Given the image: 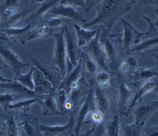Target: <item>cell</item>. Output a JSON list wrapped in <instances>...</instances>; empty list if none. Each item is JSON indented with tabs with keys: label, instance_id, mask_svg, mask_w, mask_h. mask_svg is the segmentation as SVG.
<instances>
[{
	"label": "cell",
	"instance_id": "6da1fadb",
	"mask_svg": "<svg viewBox=\"0 0 158 136\" xmlns=\"http://www.w3.org/2000/svg\"><path fill=\"white\" fill-rule=\"evenodd\" d=\"M131 4L127 0H102L96 7V17L83 23V27L100 23L109 32L118 19L131 10Z\"/></svg>",
	"mask_w": 158,
	"mask_h": 136
},
{
	"label": "cell",
	"instance_id": "7a4b0ae2",
	"mask_svg": "<svg viewBox=\"0 0 158 136\" xmlns=\"http://www.w3.org/2000/svg\"><path fill=\"white\" fill-rule=\"evenodd\" d=\"M64 33V28H61L52 34L55 38V49L52 62L60 70L63 77L65 75L67 72L66 46Z\"/></svg>",
	"mask_w": 158,
	"mask_h": 136
},
{
	"label": "cell",
	"instance_id": "3957f363",
	"mask_svg": "<svg viewBox=\"0 0 158 136\" xmlns=\"http://www.w3.org/2000/svg\"><path fill=\"white\" fill-rule=\"evenodd\" d=\"M33 66L38 68L46 77V78L52 84L55 90L59 86L63 77L60 70L52 62L40 57H31L30 59Z\"/></svg>",
	"mask_w": 158,
	"mask_h": 136
},
{
	"label": "cell",
	"instance_id": "277c9868",
	"mask_svg": "<svg viewBox=\"0 0 158 136\" xmlns=\"http://www.w3.org/2000/svg\"><path fill=\"white\" fill-rule=\"evenodd\" d=\"M0 56L5 65L15 75L20 74L23 67L30 66V63L22 62L5 41H0Z\"/></svg>",
	"mask_w": 158,
	"mask_h": 136
},
{
	"label": "cell",
	"instance_id": "5b68a950",
	"mask_svg": "<svg viewBox=\"0 0 158 136\" xmlns=\"http://www.w3.org/2000/svg\"><path fill=\"white\" fill-rule=\"evenodd\" d=\"M99 29V41L102 48L105 53L107 61L112 69L115 67L117 61V48L113 41L107 34V30L101 26Z\"/></svg>",
	"mask_w": 158,
	"mask_h": 136
},
{
	"label": "cell",
	"instance_id": "8992f818",
	"mask_svg": "<svg viewBox=\"0 0 158 136\" xmlns=\"http://www.w3.org/2000/svg\"><path fill=\"white\" fill-rule=\"evenodd\" d=\"M86 46L88 50L87 54L99 66L104 70H107V57L99 41V29H98L96 36L88 43Z\"/></svg>",
	"mask_w": 158,
	"mask_h": 136
},
{
	"label": "cell",
	"instance_id": "52a82bcc",
	"mask_svg": "<svg viewBox=\"0 0 158 136\" xmlns=\"http://www.w3.org/2000/svg\"><path fill=\"white\" fill-rule=\"evenodd\" d=\"M120 20L123 26L122 48L123 51H126L131 45L139 43L146 32H140L125 19L121 18Z\"/></svg>",
	"mask_w": 158,
	"mask_h": 136
},
{
	"label": "cell",
	"instance_id": "ba28073f",
	"mask_svg": "<svg viewBox=\"0 0 158 136\" xmlns=\"http://www.w3.org/2000/svg\"><path fill=\"white\" fill-rule=\"evenodd\" d=\"M0 88H4L11 90L18 98H35L36 101L40 99L43 95H39L35 92L34 90H30L25 86L23 85L15 79H11L9 82H1Z\"/></svg>",
	"mask_w": 158,
	"mask_h": 136
},
{
	"label": "cell",
	"instance_id": "9c48e42d",
	"mask_svg": "<svg viewBox=\"0 0 158 136\" xmlns=\"http://www.w3.org/2000/svg\"><path fill=\"white\" fill-rule=\"evenodd\" d=\"M64 30V36L66 46V60L67 62V73L70 71L77 65L80 57H78L77 46L67 26H65Z\"/></svg>",
	"mask_w": 158,
	"mask_h": 136
},
{
	"label": "cell",
	"instance_id": "30bf717a",
	"mask_svg": "<svg viewBox=\"0 0 158 136\" xmlns=\"http://www.w3.org/2000/svg\"><path fill=\"white\" fill-rule=\"evenodd\" d=\"M75 125V116L72 115L65 125H47L40 124L42 135H66L73 132Z\"/></svg>",
	"mask_w": 158,
	"mask_h": 136
},
{
	"label": "cell",
	"instance_id": "8fae6325",
	"mask_svg": "<svg viewBox=\"0 0 158 136\" xmlns=\"http://www.w3.org/2000/svg\"><path fill=\"white\" fill-rule=\"evenodd\" d=\"M33 90L39 95H43L55 91L52 84L46 78L43 74L36 67L33 66Z\"/></svg>",
	"mask_w": 158,
	"mask_h": 136
},
{
	"label": "cell",
	"instance_id": "7c38bea8",
	"mask_svg": "<svg viewBox=\"0 0 158 136\" xmlns=\"http://www.w3.org/2000/svg\"><path fill=\"white\" fill-rule=\"evenodd\" d=\"M94 103L93 96V91H90L86 96L84 102L80 108L77 118L75 117V125L73 129V132L75 135H78L80 129L85 122V120L88 113L94 110L92 108L94 107Z\"/></svg>",
	"mask_w": 158,
	"mask_h": 136
},
{
	"label": "cell",
	"instance_id": "4fadbf2b",
	"mask_svg": "<svg viewBox=\"0 0 158 136\" xmlns=\"http://www.w3.org/2000/svg\"><path fill=\"white\" fill-rule=\"evenodd\" d=\"M48 14L61 16L70 20H73L75 22H80L85 23L88 22L83 16L75 9V7L63 5L58 3L52 7L48 12Z\"/></svg>",
	"mask_w": 158,
	"mask_h": 136
},
{
	"label": "cell",
	"instance_id": "5bb4252c",
	"mask_svg": "<svg viewBox=\"0 0 158 136\" xmlns=\"http://www.w3.org/2000/svg\"><path fill=\"white\" fill-rule=\"evenodd\" d=\"M143 16L148 21L149 23V31L146 32V33L142 38L140 41L141 43L131 49V51L132 52H141V51L158 45V34L156 32V29L154 27V24L152 23L150 19L144 15Z\"/></svg>",
	"mask_w": 158,
	"mask_h": 136
},
{
	"label": "cell",
	"instance_id": "9a60e30c",
	"mask_svg": "<svg viewBox=\"0 0 158 136\" xmlns=\"http://www.w3.org/2000/svg\"><path fill=\"white\" fill-rule=\"evenodd\" d=\"M20 126L27 135H42L38 119L35 116L23 112L20 115Z\"/></svg>",
	"mask_w": 158,
	"mask_h": 136
},
{
	"label": "cell",
	"instance_id": "2e32d148",
	"mask_svg": "<svg viewBox=\"0 0 158 136\" xmlns=\"http://www.w3.org/2000/svg\"><path fill=\"white\" fill-rule=\"evenodd\" d=\"M52 29L53 28L48 26L44 21H40L34 28H31L19 40L22 45H25L26 42L28 41L38 38H46L51 35L52 32Z\"/></svg>",
	"mask_w": 158,
	"mask_h": 136
},
{
	"label": "cell",
	"instance_id": "e0dca14e",
	"mask_svg": "<svg viewBox=\"0 0 158 136\" xmlns=\"http://www.w3.org/2000/svg\"><path fill=\"white\" fill-rule=\"evenodd\" d=\"M17 111L7 109L2 116V127L0 134L6 135H19V129L16 121Z\"/></svg>",
	"mask_w": 158,
	"mask_h": 136
},
{
	"label": "cell",
	"instance_id": "ac0fdd59",
	"mask_svg": "<svg viewBox=\"0 0 158 136\" xmlns=\"http://www.w3.org/2000/svg\"><path fill=\"white\" fill-rule=\"evenodd\" d=\"M42 108V114L44 116H52L54 115H61L58 109L54 97V91L43 95L37 100Z\"/></svg>",
	"mask_w": 158,
	"mask_h": 136
},
{
	"label": "cell",
	"instance_id": "d6986e66",
	"mask_svg": "<svg viewBox=\"0 0 158 136\" xmlns=\"http://www.w3.org/2000/svg\"><path fill=\"white\" fill-rule=\"evenodd\" d=\"M157 108L158 101H151L138 106L134 112V122L143 126L146 120Z\"/></svg>",
	"mask_w": 158,
	"mask_h": 136
},
{
	"label": "cell",
	"instance_id": "ffe728a7",
	"mask_svg": "<svg viewBox=\"0 0 158 136\" xmlns=\"http://www.w3.org/2000/svg\"><path fill=\"white\" fill-rule=\"evenodd\" d=\"M82 71V58L80 57L77 65L70 71L66 73L63 79L60 82L57 88L65 89L67 93L70 91L71 85L75 82L80 80Z\"/></svg>",
	"mask_w": 158,
	"mask_h": 136
},
{
	"label": "cell",
	"instance_id": "44dd1931",
	"mask_svg": "<svg viewBox=\"0 0 158 136\" xmlns=\"http://www.w3.org/2000/svg\"><path fill=\"white\" fill-rule=\"evenodd\" d=\"M60 0H45L40 3H38L37 7L33 9L30 14H29L25 19V20H41L48 11L57 4Z\"/></svg>",
	"mask_w": 158,
	"mask_h": 136
},
{
	"label": "cell",
	"instance_id": "7402d4cb",
	"mask_svg": "<svg viewBox=\"0 0 158 136\" xmlns=\"http://www.w3.org/2000/svg\"><path fill=\"white\" fill-rule=\"evenodd\" d=\"M93 96L96 109L105 113L110 108V101L100 87H95L93 91Z\"/></svg>",
	"mask_w": 158,
	"mask_h": 136
},
{
	"label": "cell",
	"instance_id": "603a6c76",
	"mask_svg": "<svg viewBox=\"0 0 158 136\" xmlns=\"http://www.w3.org/2000/svg\"><path fill=\"white\" fill-rule=\"evenodd\" d=\"M77 38V45L78 47L86 46L88 43L96 36V30H88L85 27H80L77 23L73 25Z\"/></svg>",
	"mask_w": 158,
	"mask_h": 136
},
{
	"label": "cell",
	"instance_id": "cb8c5ba5",
	"mask_svg": "<svg viewBox=\"0 0 158 136\" xmlns=\"http://www.w3.org/2000/svg\"><path fill=\"white\" fill-rule=\"evenodd\" d=\"M156 85V82L154 80H152L151 79L144 82L140 87V88L137 90L136 94L134 95L133 98L132 99V101L130 103V105L128 106L127 112L125 113V114H128L130 112V111L132 109V108L136 105L138 100H139L144 95L151 91L155 88Z\"/></svg>",
	"mask_w": 158,
	"mask_h": 136
},
{
	"label": "cell",
	"instance_id": "d4e9b609",
	"mask_svg": "<svg viewBox=\"0 0 158 136\" xmlns=\"http://www.w3.org/2000/svg\"><path fill=\"white\" fill-rule=\"evenodd\" d=\"M31 25L28 24L27 26L23 27H19L16 26H7L1 27L0 31L3 35L14 39L15 41L19 40L25 33L31 29Z\"/></svg>",
	"mask_w": 158,
	"mask_h": 136
},
{
	"label": "cell",
	"instance_id": "484cf974",
	"mask_svg": "<svg viewBox=\"0 0 158 136\" xmlns=\"http://www.w3.org/2000/svg\"><path fill=\"white\" fill-rule=\"evenodd\" d=\"M32 10L33 9H29L28 7L24 8L23 7H22L21 9L14 13L13 15L9 17L4 22H3L1 24V27L15 26L16 24L20 23L23 20H25L27 15L31 13Z\"/></svg>",
	"mask_w": 158,
	"mask_h": 136
},
{
	"label": "cell",
	"instance_id": "4316f807",
	"mask_svg": "<svg viewBox=\"0 0 158 136\" xmlns=\"http://www.w3.org/2000/svg\"><path fill=\"white\" fill-rule=\"evenodd\" d=\"M131 95V90L129 86L124 82L120 83L118 88V100L120 109L122 111H125V107Z\"/></svg>",
	"mask_w": 158,
	"mask_h": 136
},
{
	"label": "cell",
	"instance_id": "83f0119b",
	"mask_svg": "<svg viewBox=\"0 0 158 136\" xmlns=\"http://www.w3.org/2000/svg\"><path fill=\"white\" fill-rule=\"evenodd\" d=\"M121 123L117 114L113 116L112 119L107 124L106 127V134L107 135L118 136L120 134Z\"/></svg>",
	"mask_w": 158,
	"mask_h": 136
},
{
	"label": "cell",
	"instance_id": "f1b7e54d",
	"mask_svg": "<svg viewBox=\"0 0 158 136\" xmlns=\"http://www.w3.org/2000/svg\"><path fill=\"white\" fill-rule=\"evenodd\" d=\"M36 102L35 98H25V100L19 101L15 103H10L8 109H13L16 111L21 110L23 112H28L30 109L31 106Z\"/></svg>",
	"mask_w": 158,
	"mask_h": 136
},
{
	"label": "cell",
	"instance_id": "f546056e",
	"mask_svg": "<svg viewBox=\"0 0 158 136\" xmlns=\"http://www.w3.org/2000/svg\"><path fill=\"white\" fill-rule=\"evenodd\" d=\"M134 76L138 80H149L154 77H158V72L148 68L138 67L135 69Z\"/></svg>",
	"mask_w": 158,
	"mask_h": 136
},
{
	"label": "cell",
	"instance_id": "4dcf8cb0",
	"mask_svg": "<svg viewBox=\"0 0 158 136\" xmlns=\"http://www.w3.org/2000/svg\"><path fill=\"white\" fill-rule=\"evenodd\" d=\"M14 79L23 85L33 90L34 84L33 80V66H31L30 70L27 73L25 74H22L21 73L17 74Z\"/></svg>",
	"mask_w": 158,
	"mask_h": 136
},
{
	"label": "cell",
	"instance_id": "1f68e13d",
	"mask_svg": "<svg viewBox=\"0 0 158 136\" xmlns=\"http://www.w3.org/2000/svg\"><path fill=\"white\" fill-rule=\"evenodd\" d=\"M57 92L54 95V97L57 103L58 109L61 115L65 114L64 105L68 99V93L64 88H57Z\"/></svg>",
	"mask_w": 158,
	"mask_h": 136
},
{
	"label": "cell",
	"instance_id": "d6a6232c",
	"mask_svg": "<svg viewBox=\"0 0 158 136\" xmlns=\"http://www.w3.org/2000/svg\"><path fill=\"white\" fill-rule=\"evenodd\" d=\"M122 132L124 135H139L141 134L143 126L133 123L132 124H123Z\"/></svg>",
	"mask_w": 158,
	"mask_h": 136
},
{
	"label": "cell",
	"instance_id": "836d02e7",
	"mask_svg": "<svg viewBox=\"0 0 158 136\" xmlns=\"http://www.w3.org/2000/svg\"><path fill=\"white\" fill-rule=\"evenodd\" d=\"M69 20H70V19L61 17V16L55 15L54 17L47 18L45 20L44 19L43 21L49 27L52 28H57L61 27L64 24V23Z\"/></svg>",
	"mask_w": 158,
	"mask_h": 136
},
{
	"label": "cell",
	"instance_id": "e575fe53",
	"mask_svg": "<svg viewBox=\"0 0 158 136\" xmlns=\"http://www.w3.org/2000/svg\"><path fill=\"white\" fill-rule=\"evenodd\" d=\"M17 98L18 97L15 94L10 93H0V106L3 108L4 112L8 109L9 104Z\"/></svg>",
	"mask_w": 158,
	"mask_h": 136
},
{
	"label": "cell",
	"instance_id": "d590c367",
	"mask_svg": "<svg viewBox=\"0 0 158 136\" xmlns=\"http://www.w3.org/2000/svg\"><path fill=\"white\" fill-rule=\"evenodd\" d=\"M110 79V74L107 70L101 71L97 73L95 75L96 81L100 85L102 88H107L109 86Z\"/></svg>",
	"mask_w": 158,
	"mask_h": 136
},
{
	"label": "cell",
	"instance_id": "8d00e7d4",
	"mask_svg": "<svg viewBox=\"0 0 158 136\" xmlns=\"http://www.w3.org/2000/svg\"><path fill=\"white\" fill-rule=\"evenodd\" d=\"M84 62L86 71L91 75L96 74L98 70V64L87 53L84 57Z\"/></svg>",
	"mask_w": 158,
	"mask_h": 136
},
{
	"label": "cell",
	"instance_id": "74e56055",
	"mask_svg": "<svg viewBox=\"0 0 158 136\" xmlns=\"http://www.w3.org/2000/svg\"><path fill=\"white\" fill-rule=\"evenodd\" d=\"M59 3L73 7L80 6L82 7L86 12H88L85 0H60Z\"/></svg>",
	"mask_w": 158,
	"mask_h": 136
},
{
	"label": "cell",
	"instance_id": "f35d334b",
	"mask_svg": "<svg viewBox=\"0 0 158 136\" xmlns=\"http://www.w3.org/2000/svg\"><path fill=\"white\" fill-rule=\"evenodd\" d=\"M104 113L99 110L96 109V110H93L91 111L90 121L94 124V126L101 124L104 121Z\"/></svg>",
	"mask_w": 158,
	"mask_h": 136
},
{
	"label": "cell",
	"instance_id": "ab89813d",
	"mask_svg": "<svg viewBox=\"0 0 158 136\" xmlns=\"http://www.w3.org/2000/svg\"><path fill=\"white\" fill-rule=\"evenodd\" d=\"M21 5L20 0H0V10L7 7L18 6Z\"/></svg>",
	"mask_w": 158,
	"mask_h": 136
},
{
	"label": "cell",
	"instance_id": "60d3db41",
	"mask_svg": "<svg viewBox=\"0 0 158 136\" xmlns=\"http://www.w3.org/2000/svg\"><path fill=\"white\" fill-rule=\"evenodd\" d=\"M125 61L128 63L130 67H135L137 66V59L133 56H130L127 57Z\"/></svg>",
	"mask_w": 158,
	"mask_h": 136
},
{
	"label": "cell",
	"instance_id": "b9f144b4",
	"mask_svg": "<svg viewBox=\"0 0 158 136\" xmlns=\"http://www.w3.org/2000/svg\"><path fill=\"white\" fill-rule=\"evenodd\" d=\"M146 135H158V127H152L149 129L146 130Z\"/></svg>",
	"mask_w": 158,
	"mask_h": 136
},
{
	"label": "cell",
	"instance_id": "7bdbcfd3",
	"mask_svg": "<svg viewBox=\"0 0 158 136\" xmlns=\"http://www.w3.org/2000/svg\"><path fill=\"white\" fill-rule=\"evenodd\" d=\"M130 68V66L128 64V63L125 61H123L120 65V70L122 72H127L129 70Z\"/></svg>",
	"mask_w": 158,
	"mask_h": 136
},
{
	"label": "cell",
	"instance_id": "ee69618b",
	"mask_svg": "<svg viewBox=\"0 0 158 136\" xmlns=\"http://www.w3.org/2000/svg\"><path fill=\"white\" fill-rule=\"evenodd\" d=\"M15 40L11 38L7 37L5 35H2L0 33V41H5V42H10V41H14Z\"/></svg>",
	"mask_w": 158,
	"mask_h": 136
},
{
	"label": "cell",
	"instance_id": "f6af8a7d",
	"mask_svg": "<svg viewBox=\"0 0 158 136\" xmlns=\"http://www.w3.org/2000/svg\"><path fill=\"white\" fill-rule=\"evenodd\" d=\"M11 79H6V78H4L2 77V75L0 74V83L1 82H9L10 81Z\"/></svg>",
	"mask_w": 158,
	"mask_h": 136
},
{
	"label": "cell",
	"instance_id": "bcb514c9",
	"mask_svg": "<svg viewBox=\"0 0 158 136\" xmlns=\"http://www.w3.org/2000/svg\"><path fill=\"white\" fill-rule=\"evenodd\" d=\"M85 2H86V7H87V10H88V11H89V7H90V1H91V0H85Z\"/></svg>",
	"mask_w": 158,
	"mask_h": 136
},
{
	"label": "cell",
	"instance_id": "7dc6e473",
	"mask_svg": "<svg viewBox=\"0 0 158 136\" xmlns=\"http://www.w3.org/2000/svg\"><path fill=\"white\" fill-rule=\"evenodd\" d=\"M45 0H30L31 3H40Z\"/></svg>",
	"mask_w": 158,
	"mask_h": 136
},
{
	"label": "cell",
	"instance_id": "c3c4849f",
	"mask_svg": "<svg viewBox=\"0 0 158 136\" xmlns=\"http://www.w3.org/2000/svg\"><path fill=\"white\" fill-rule=\"evenodd\" d=\"M150 1L154 4H155L158 8V0H150Z\"/></svg>",
	"mask_w": 158,
	"mask_h": 136
},
{
	"label": "cell",
	"instance_id": "681fc988",
	"mask_svg": "<svg viewBox=\"0 0 158 136\" xmlns=\"http://www.w3.org/2000/svg\"><path fill=\"white\" fill-rule=\"evenodd\" d=\"M1 15H0V29H1Z\"/></svg>",
	"mask_w": 158,
	"mask_h": 136
},
{
	"label": "cell",
	"instance_id": "f907efd6",
	"mask_svg": "<svg viewBox=\"0 0 158 136\" xmlns=\"http://www.w3.org/2000/svg\"><path fill=\"white\" fill-rule=\"evenodd\" d=\"M136 0H131V3H133V2H135Z\"/></svg>",
	"mask_w": 158,
	"mask_h": 136
},
{
	"label": "cell",
	"instance_id": "816d5d0a",
	"mask_svg": "<svg viewBox=\"0 0 158 136\" xmlns=\"http://www.w3.org/2000/svg\"><path fill=\"white\" fill-rule=\"evenodd\" d=\"M2 114H0V118H1V117H2Z\"/></svg>",
	"mask_w": 158,
	"mask_h": 136
}]
</instances>
